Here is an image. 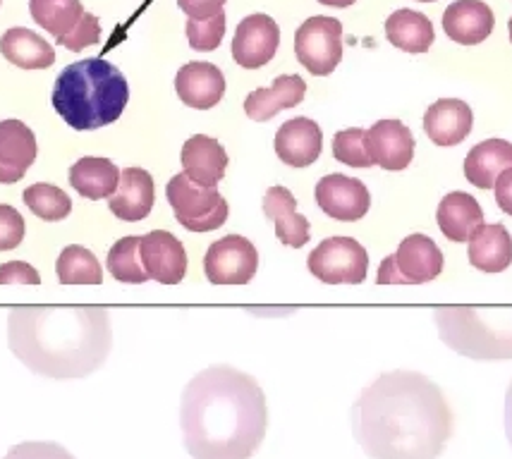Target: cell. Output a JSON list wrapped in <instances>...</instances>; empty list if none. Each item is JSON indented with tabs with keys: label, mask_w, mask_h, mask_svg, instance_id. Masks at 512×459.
Wrapping results in <instances>:
<instances>
[{
	"label": "cell",
	"mask_w": 512,
	"mask_h": 459,
	"mask_svg": "<svg viewBox=\"0 0 512 459\" xmlns=\"http://www.w3.org/2000/svg\"><path fill=\"white\" fill-rule=\"evenodd\" d=\"M228 0H178L180 10L185 12L190 20H209V17L223 12V5Z\"/></svg>",
	"instance_id": "40"
},
{
	"label": "cell",
	"mask_w": 512,
	"mask_h": 459,
	"mask_svg": "<svg viewBox=\"0 0 512 459\" xmlns=\"http://www.w3.org/2000/svg\"><path fill=\"white\" fill-rule=\"evenodd\" d=\"M120 173L113 161L101 156H84L70 168V185L77 189L79 197L84 199H111L118 192L120 185Z\"/></svg>",
	"instance_id": "26"
},
{
	"label": "cell",
	"mask_w": 512,
	"mask_h": 459,
	"mask_svg": "<svg viewBox=\"0 0 512 459\" xmlns=\"http://www.w3.org/2000/svg\"><path fill=\"white\" fill-rule=\"evenodd\" d=\"M419 3H434V0H419Z\"/></svg>",
	"instance_id": "45"
},
{
	"label": "cell",
	"mask_w": 512,
	"mask_h": 459,
	"mask_svg": "<svg viewBox=\"0 0 512 459\" xmlns=\"http://www.w3.org/2000/svg\"><path fill=\"white\" fill-rule=\"evenodd\" d=\"M297 60L314 77L331 75L343 60V24L335 17H309L295 34Z\"/></svg>",
	"instance_id": "8"
},
{
	"label": "cell",
	"mask_w": 512,
	"mask_h": 459,
	"mask_svg": "<svg viewBox=\"0 0 512 459\" xmlns=\"http://www.w3.org/2000/svg\"><path fill=\"white\" fill-rule=\"evenodd\" d=\"M56 273L60 285H101L103 273L101 263L96 261V256L89 249L70 244L65 247L58 256Z\"/></svg>",
	"instance_id": "31"
},
{
	"label": "cell",
	"mask_w": 512,
	"mask_h": 459,
	"mask_svg": "<svg viewBox=\"0 0 512 459\" xmlns=\"http://www.w3.org/2000/svg\"><path fill=\"white\" fill-rule=\"evenodd\" d=\"M496 17L484 0H455L443 12V29L448 39L460 46H477L489 39Z\"/></svg>",
	"instance_id": "16"
},
{
	"label": "cell",
	"mask_w": 512,
	"mask_h": 459,
	"mask_svg": "<svg viewBox=\"0 0 512 459\" xmlns=\"http://www.w3.org/2000/svg\"><path fill=\"white\" fill-rule=\"evenodd\" d=\"M393 263L398 268L402 285H424L443 273V252L431 237L407 235L395 249Z\"/></svg>",
	"instance_id": "15"
},
{
	"label": "cell",
	"mask_w": 512,
	"mask_h": 459,
	"mask_svg": "<svg viewBox=\"0 0 512 459\" xmlns=\"http://www.w3.org/2000/svg\"><path fill=\"white\" fill-rule=\"evenodd\" d=\"M139 242H142V237H123V240L115 242L111 252H108V273H111L118 283L142 285L149 280V273L144 271L142 254H139Z\"/></svg>",
	"instance_id": "32"
},
{
	"label": "cell",
	"mask_w": 512,
	"mask_h": 459,
	"mask_svg": "<svg viewBox=\"0 0 512 459\" xmlns=\"http://www.w3.org/2000/svg\"><path fill=\"white\" fill-rule=\"evenodd\" d=\"M508 34H510V44H512V17H510V22H508Z\"/></svg>",
	"instance_id": "44"
},
{
	"label": "cell",
	"mask_w": 512,
	"mask_h": 459,
	"mask_svg": "<svg viewBox=\"0 0 512 459\" xmlns=\"http://www.w3.org/2000/svg\"><path fill=\"white\" fill-rule=\"evenodd\" d=\"M22 199L36 218L48 220V223H58V220L70 216L72 211V201L63 189L46 185V182H36V185L24 189Z\"/></svg>",
	"instance_id": "33"
},
{
	"label": "cell",
	"mask_w": 512,
	"mask_h": 459,
	"mask_svg": "<svg viewBox=\"0 0 512 459\" xmlns=\"http://www.w3.org/2000/svg\"><path fill=\"white\" fill-rule=\"evenodd\" d=\"M182 168L192 182L201 187H218L228 168V153L218 139L209 134H194L182 146L180 153Z\"/></svg>",
	"instance_id": "18"
},
{
	"label": "cell",
	"mask_w": 512,
	"mask_h": 459,
	"mask_svg": "<svg viewBox=\"0 0 512 459\" xmlns=\"http://www.w3.org/2000/svg\"><path fill=\"white\" fill-rule=\"evenodd\" d=\"M314 197L326 216L343 220V223L362 220L371 206V194L364 187V182L357 180V177H347L340 173L321 177Z\"/></svg>",
	"instance_id": "11"
},
{
	"label": "cell",
	"mask_w": 512,
	"mask_h": 459,
	"mask_svg": "<svg viewBox=\"0 0 512 459\" xmlns=\"http://www.w3.org/2000/svg\"><path fill=\"white\" fill-rule=\"evenodd\" d=\"M364 137H367V130H362V127L338 132L333 137V156L350 168H371L374 161H371Z\"/></svg>",
	"instance_id": "34"
},
{
	"label": "cell",
	"mask_w": 512,
	"mask_h": 459,
	"mask_svg": "<svg viewBox=\"0 0 512 459\" xmlns=\"http://www.w3.org/2000/svg\"><path fill=\"white\" fill-rule=\"evenodd\" d=\"M309 273L326 285H359L369 271V254L352 237H328L309 254Z\"/></svg>",
	"instance_id": "7"
},
{
	"label": "cell",
	"mask_w": 512,
	"mask_h": 459,
	"mask_svg": "<svg viewBox=\"0 0 512 459\" xmlns=\"http://www.w3.org/2000/svg\"><path fill=\"white\" fill-rule=\"evenodd\" d=\"M307 96V82L300 75H283L273 79L268 89H254L245 101V113L249 120L268 122L273 120L280 110L300 106Z\"/></svg>",
	"instance_id": "23"
},
{
	"label": "cell",
	"mask_w": 512,
	"mask_h": 459,
	"mask_svg": "<svg viewBox=\"0 0 512 459\" xmlns=\"http://www.w3.org/2000/svg\"><path fill=\"white\" fill-rule=\"evenodd\" d=\"M39 156L34 132L22 120H0V185H15Z\"/></svg>",
	"instance_id": "14"
},
{
	"label": "cell",
	"mask_w": 512,
	"mask_h": 459,
	"mask_svg": "<svg viewBox=\"0 0 512 459\" xmlns=\"http://www.w3.org/2000/svg\"><path fill=\"white\" fill-rule=\"evenodd\" d=\"M3 459H77L58 443H44V440H29L8 450Z\"/></svg>",
	"instance_id": "38"
},
{
	"label": "cell",
	"mask_w": 512,
	"mask_h": 459,
	"mask_svg": "<svg viewBox=\"0 0 512 459\" xmlns=\"http://www.w3.org/2000/svg\"><path fill=\"white\" fill-rule=\"evenodd\" d=\"M156 201V185L154 177L146 173L144 168H125L120 173L118 192L111 197V211L115 218L137 223L151 213Z\"/></svg>",
	"instance_id": "21"
},
{
	"label": "cell",
	"mask_w": 512,
	"mask_h": 459,
	"mask_svg": "<svg viewBox=\"0 0 512 459\" xmlns=\"http://www.w3.org/2000/svg\"><path fill=\"white\" fill-rule=\"evenodd\" d=\"M34 22L56 39L67 36L84 17L82 0H29Z\"/></svg>",
	"instance_id": "30"
},
{
	"label": "cell",
	"mask_w": 512,
	"mask_h": 459,
	"mask_svg": "<svg viewBox=\"0 0 512 459\" xmlns=\"http://www.w3.org/2000/svg\"><path fill=\"white\" fill-rule=\"evenodd\" d=\"M474 113L465 101L441 99L424 113V132L436 146H457L469 137Z\"/></svg>",
	"instance_id": "20"
},
{
	"label": "cell",
	"mask_w": 512,
	"mask_h": 459,
	"mask_svg": "<svg viewBox=\"0 0 512 459\" xmlns=\"http://www.w3.org/2000/svg\"><path fill=\"white\" fill-rule=\"evenodd\" d=\"M276 153L285 165L307 168L323 151V132L312 118H292L276 132Z\"/></svg>",
	"instance_id": "17"
},
{
	"label": "cell",
	"mask_w": 512,
	"mask_h": 459,
	"mask_svg": "<svg viewBox=\"0 0 512 459\" xmlns=\"http://www.w3.org/2000/svg\"><path fill=\"white\" fill-rule=\"evenodd\" d=\"M175 91L185 106L209 110L218 106L225 94V77L213 63H187L175 77Z\"/></svg>",
	"instance_id": "19"
},
{
	"label": "cell",
	"mask_w": 512,
	"mask_h": 459,
	"mask_svg": "<svg viewBox=\"0 0 512 459\" xmlns=\"http://www.w3.org/2000/svg\"><path fill=\"white\" fill-rule=\"evenodd\" d=\"M434 321L441 340L462 357L512 359V309L438 306Z\"/></svg>",
	"instance_id": "5"
},
{
	"label": "cell",
	"mask_w": 512,
	"mask_h": 459,
	"mask_svg": "<svg viewBox=\"0 0 512 459\" xmlns=\"http://www.w3.org/2000/svg\"><path fill=\"white\" fill-rule=\"evenodd\" d=\"M264 216L276 225V237L285 247L300 249L309 242V220L297 213V199L288 187H271L264 197Z\"/></svg>",
	"instance_id": "22"
},
{
	"label": "cell",
	"mask_w": 512,
	"mask_h": 459,
	"mask_svg": "<svg viewBox=\"0 0 512 459\" xmlns=\"http://www.w3.org/2000/svg\"><path fill=\"white\" fill-rule=\"evenodd\" d=\"M24 218L17 208L0 204V252L17 249L24 240Z\"/></svg>",
	"instance_id": "37"
},
{
	"label": "cell",
	"mask_w": 512,
	"mask_h": 459,
	"mask_svg": "<svg viewBox=\"0 0 512 459\" xmlns=\"http://www.w3.org/2000/svg\"><path fill=\"white\" fill-rule=\"evenodd\" d=\"M493 192H496L498 208H501L503 213H508V216H512V168L498 175L496 185H493Z\"/></svg>",
	"instance_id": "41"
},
{
	"label": "cell",
	"mask_w": 512,
	"mask_h": 459,
	"mask_svg": "<svg viewBox=\"0 0 512 459\" xmlns=\"http://www.w3.org/2000/svg\"><path fill=\"white\" fill-rule=\"evenodd\" d=\"M321 5H328V8H350L357 0H319Z\"/></svg>",
	"instance_id": "43"
},
{
	"label": "cell",
	"mask_w": 512,
	"mask_h": 459,
	"mask_svg": "<svg viewBox=\"0 0 512 459\" xmlns=\"http://www.w3.org/2000/svg\"><path fill=\"white\" fill-rule=\"evenodd\" d=\"M280 46V29L273 17L256 12L237 24L233 39V58L245 70H259L276 58Z\"/></svg>",
	"instance_id": "10"
},
{
	"label": "cell",
	"mask_w": 512,
	"mask_h": 459,
	"mask_svg": "<svg viewBox=\"0 0 512 459\" xmlns=\"http://www.w3.org/2000/svg\"><path fill=\"white\" fill-rule=\"evenodd\" d=\"M60 46H65L67 51H84V48L99 44L101 41V24L96 20V15H91V12H84V17L79 20V24L75 29H72L67 36H60L56 39Z\"/></svg>",
	"instance_id": "36"
},
{
	"label": "cell",
	"mask_w": 512,
	"mask_h": 459,
	"mask_svg": "<svg viewBox=\"0 0 512 459\" xmlns=\"http://www.w3.org/2000/svg\"><path fill=\"white\" fill-rule=\"evenodd\" d=\"M144 271L161 285H178L187 273V252L173 232L154 230L139 242Z\"/></svg>",
	"instance_id": "12"
},
{
	"label": "cell",
	"mask_w": 512,
	"mask_h": 459,
	"mask_svg": "<svg viewBox=\"0 0 512 459\" xmlns=\"http://www.w3.org/2000/svg\"><path fill=\"white\" fill-rule=\"evenodd\" d=\"M367 151L374 165L383 170H405L414 158V137L410 127L400 120H379L367 130Z\"/></svg>",
	"instance_id": "13"
},
{
	"label": "cell",
	"mask_w": 512,
	"mask_h": 459,
	"mask_svg": "<svg viewBox=\"0 0 512 459\" xmlns=\"http://www.w3.org/2000/svg\"><path fill=\"white\" fill-rule=\"evenodd\" d=\"M436 223L450 242H469L474 230L484 225V211L472 194L450 192L438 204Z\"/></svg>",
	"instance_id": "25"
},
{
	"label": "cell",
	"mask_w": 512,
	"mask_h": 459,
	"mask_svg": "<svg viewBox=\"0 0 512 459\" xmlns=\"http://www.w3.org/2000/svg\"><path fill=\"white\" fill-rule=\"evenodd\" d=\"M505 436H508V443L512 448V383L508 388V395H505Z\"/></svg>",
	"instance_id": "42"
},
{
	"label": "cell",
	"mask_w": 512,
	"mask_h": 459,
	"mask_svg": "<svg viewBox=\"0 0 512 459\" xmlns=\"http://www.w3.org/2000/svg\"><path fill=\"white\" fill-rule=\"evenodd\" d=\"M259 271V252L247 237L228 235L206 249L204 273L213 285H247Z\"/></svg>",
	"instance_id": "9"
},
{
	"label": "cell",
	"mask_w": 512,
	"mask_h": 459,
	"mask_svg": "<svg viewBox=\"0 0 512 459\" xmlns=\"http://www.w3.org/2000/svg\"><path fill=\"white\" fill-rule=\"evenodd\" d=\"M0 53L22 70H46L56 63V51L44 36L27 27H12L0 36Z\"/></svg>",
	"instance_id": "27"
},
{
	"label": "cell",
	"mask_w": 512,
	"mask_h": 459,
	"mask_svg": "<svg viewBox=\"0 0 512 459\" xmlns=\"http://www.w3.org/2000/svg\"><path fill=\"white\" fill-rule=\"evenodd\" d=\"M386 36L395 48L405 53H426L436 41L434 24L424 12L402 8L386 20Z\"/></svg>",
	"instance_id": "29"
},
{
	"label": "cell",
	"mask_w": 512,
	"mask_h": 459,
	"mask_svg": "<svg viewBox=\"0 0 512 459\" xmlns=\"http://www.w3.org/2000/svg\"><path fill=\"white\" fill-rule=\"evenodd\" d=\"M41 275L24 261H8L0 266V285H39Z\"/></svg>",
	"instance_id": "39"
},
{
	"label": "cell",
	"mask_w": 512,
	"mask_h": 459,
	"mask_svg": "<svg viewBox=\"0 0 512 459\" xmlns=\"http://www.w3.org/2000/svg\"><path fill=\"white\" fill-rule=\"evenodd\" d=\"M512 168V144L505 139H486L465 158V177L479 189H493L498 175Z\"/></svg>",
	"instance_id": "28"
},
{
	"label": "cell",
	"mask_w": 512,
	"mask_h": 459,
	"mask_svg": "<svg viewBox=\"0 0 512 459\" xmlns=\"http://www.w3.org/2000/svg\"><path fill=\"white\" fill-rule=\"evenodd\" d=\"M180 426L192 459H249L266 438V395L249 373L211 366L187 383Z\"/></svg>",
	"instance_id": "2"
},
{
	"label": "cell",
	"mask_w": 512,
	"mask_h": 459,
	"mask_svg": "<svg viewBox=\"0 0 512 459\" xmlns=\"http://www.w3.org/2000/svg\"><path fill=\"white\" fill-rule=\"evenodd\" d=\"M0 3H3V0H0Z\"/></svg>",
	"instance_id": "46"
},
{
	"label": "cell",
	"mask_w": 512,
	"mask_h": 459,
	"mask_svg": "<svg viewBox=\"0 0 512 459\" xmlns=\"http://www.w3.org/2000/svg\"><path fill=\"white\" fill-rule=\"evenodd\" d=\"M168 204L173 206L175 218L190 232L218 230L228 220L230 206L216 187H201L185 173L173 175L166 187Z\"/></svg>",
	"instance_id": "6"
},
{
	"label": "cell",
	"mask_w": 512,
	"mask_h": 459,
	"mask_svg": "<svg viewBox=\"0 0 512 459\" xmlns=\"http://www.w3.org/2000/svg\"><path fill=\"white\" fill-rule=\"evenodd\" d=\"M8 345L39 376L84 378L106 364L111 316L101 306H17L8 316Z\"/></svg>",
	"instance_id": "3"
},
{
	"label": "cell",
	"mask_w": 512,
	"mask_h": 459,
	"mask_svg": "<svg viewBox=\"0 0 512 459\" xmlns=\"http://www.w3.org/2000/svg\"><path fill=\"white\" fill-rule=\"evenodd\" d=\"M225 36V12L209 17V20H187V39L194 51H216Z\"/></svg>",
	"instance_id": "35"
},
{
	"label": "cell",
	"mask_w": 512,
	"mask_h": 459,
	"mask_svg": "<svg viewBox=\"0 0 512 459\" xmlns=\"http://www.w3.org/2000/svg\"><path fill=\"white\" fill-rule=\"evenodd\" d=\"M53 108L72 130L89 132L111 125L130 101L123 72L101 58L67 65L53 87Z\"/></svg>",
	"instance_id": "4"
},
{
	"label": "cell",
	"mask_w": 512,
	"mask_h": 459,
	"mask_svg": "<svg viewBox=\"0 0 512 459\" xmlns=\"http://www.w3.org/2000/svg\"><path fill=\"white\" fill-rule=\"evenodd\" d=\"M467 256L481 273H503L512 263V235L501 223L479 225L469 237Z\"/></svg>",
	"instance_id": "24"
},
{
	"label": "cell",
	"mask_w": 512,
	"mask_h": 459,
	"mask_svg": "<svg viewBox=\"0 0 512 459\" xmlns=\"http://www.w3.org/2000/svg\"><path fill=\"white\" fill-rule=\"evenodd\" d=\"M352 433L371 459H438L453 438V409L417 371H388L352 407Z\"/></svg>",
	"instance_id": "1"
}]
</instances>
